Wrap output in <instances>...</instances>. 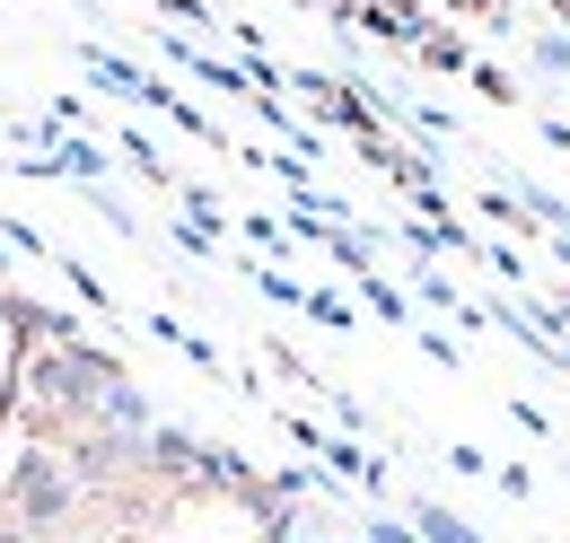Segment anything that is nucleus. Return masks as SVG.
Listing matches in <instances>:
<instances>
[{
    "mask_svg": "<svg viewBox=\"0 0 570 543\" xmlns=\"http://www.w3.org/2000/svg\"><path fill=\"white\" fill-rule=\"evenodd\" d=\"M9 500H18V517H62L71 482H62V465H53L45 447H27V456H18V474H9Z\"/></svg>",
    "mask_w": 570,
    "mask_h": 543,
    "instance_id": "1",
    "label": "nucleus"
},
{
    "mask_svg": "<svg viewBox=\"0 0 570 543\" xmlns=\"http://www.w3.org/2000/svg\"><path fill=\"white\" fill-rule=\"evenodd\" d=\"M106 167H115V149H97V140H45L27 176H62V185H106Z\"/></svg>",
    "mask_w": 570,
    "mask_h": 543,
    "instance_id": "2",
    "label": "nucleus"
},
{
    "mask_svg": "<svg viewBox=\"0 0 570 543\" xmlns=\"http://www.w3.org/2000/svg\"><path fill=\"white\" fill-rule=\"evenodd\" d=\"M413 298H422L430 316H456L465 334L483 325V307H465V289H456V280H448V272H439V264H422V272H413Z\"/></svg>",
    "mask_w": 570,
    "mask_h": 543,
    "instance_id": "3",
    "label": "nucleus"
},
{
    "mask_svg": "<svg viewBox=\"0 0 570 543\" xmlns=\"http://www.w3.org/2000/svg\"><path fill=\"white\" fill-rule=\"evenodd\" d=\"M404 526H413L422 543H483V526H465L448 500H413V509H404Z\"/></svg>",
    "mask_w": 570,
    "mask_h": 543,
    "instance_id": "4",
    "label": "nucleus"
},
{
    "mask_svg": "<svg viewBox=\"0 0 570 543\" xmlns=\"http://www.w3.org/2000/svg\"><path fill=\"white\" fill-rule=\"evenodd\" d=\"M527 70H535V79H570V27L527 36Z\"/></svg>",
    "mask_w": 570,
    "mask_h": 543,
    "instance_id": "5",
    "label": "nucleus"
},
{
    "mask_svg": "<svg viewBox=\"0 0 570 543\" xmlns=\"http://www.w3.org/2000/svg\"><path fill=\"white\" fill-rule=\"evenodd\" d=\"M334 264H343V272H377V228H360V219H352V228L334 237Z\"/></svg>",
    "mask_w": 570,
    "mask_h": 543,
    "instance_id": "6",
    "label": "nucleus"
},
{
    "mask_svg": "<svg viewBox=\"0 0 570 543\" xmlns=\"http://www.w3.org/2000/svg\"><path fill=\"white\" fill-rule=\"evenodd\" d=\"M368 307H377V316H386V325H413V316H422V307H413V289H404V280H368Z\"/></svg>",
    "mask_w": 570,
    "mask_h": 543,
    "instance_id": "7",
    "label": "nucleus"
},
{
    "mask_svg": "<svg viewBox=\"0 0 570 543\" xmlns=\"http://www.w3.org/2000/svg\"><path fill=\"white\" fill-rule=\"evenodd\" d=\"M79 194L97 203V219H115V237H132V228H141V219H132V203H124L115 185H79Z\"/></svg>",
    "mask_w": 570,
    "mask_h": 543,
    "instance_id": "8",
    "label": "nucleus"
},
{
    "mask_svg": "<svg viewBox=\"0 0 570 543\" xmlns=\"http://www.w3.org/2000/svg\"><path fill=\"white\" fill-rule=\"evenodd\" d=\"M176 246H185V255H219V219H194V210H176Z\"/></svg>",
    "mask_w": 570,
    "mask_h": 543,
    "instance_id": "9",
    "label": "nucleus"
},
{
    "mask_svg": "<svg viewBox=\"0 0 570 543\" xmlns=\"http://www.w3.org/2000/svg\"><path fill=\"white\" fill-rule=\"evenodd\" d=\"M307 316H316V325H325V334H352V307H343V298H334V289H307Z\"/></svg>",
    "mask_w": 570,
    "mask_h": 543,
    "instance_id": "10",
    "label": "nucleus"
},
{
    "mask_svg": "<svg viewBox=\"0 0 570 543\" xmlns=\"http://www.w3.org/2000/svg\"><path fill=\"white\" fill-rule=\"evenodd\" d=\"M0 237H9V255H18V264H36V255H45V228H27V219H0Z\"/></svg>",
    "mask_w": 570,
    "mask_h": 543,
    "instance_id": "11",
    "label": "nucleus"
},
{
    "mask_svg": "<svg viewBox=\"0 0 570 543\" xmlns=\"http://www.w3.org/2000/svg\"><path fill=\"white\" fill-rule=\"evenodd\" d=\"M360 543H422L404 517H360Z\"/></svg>",
    "mask_w": 570,
    "mask_h": 543,
    "instance_id": "12",
    "label": "nucleus"
},
{
    "mask_svg": "<svg viewBox=\"0 0 570 543\" xmlns=\"http://www.w3.org/2000/svg\"><path fill=\"white\" fill-rule=\"evenodd\" d=\"M246 237H255V246H264V255H289V246H298V237H289L282 219H246Z\"/></svg>",
    "mask_w": 570,
    "mask_h": 543,
    "instance_id": "13",
    "label": "nucleus"
},
{
    "mask_svg": "<svg viewBox=\"0 0 570 543\" xmlns=\"http://www.w3.org/2000/svg\"><path fill=\"white\" fill-rule=\"evenodd\" d=\"M448 474H456V482H483V474H492V456H483V447H448Z\"/></svg>",
    "mask_w": 570,
    "mask_h": 543,
    "instance_id": "14",
    "label": "nucleus"
},
{
    "mask_svg": "<svg viewBox=\"0 0 570 543\" xmlns=\"http://www.w3.org/2000/svg\"><path fill=\"white\" fill-rule=\"evenodd\" d=\"M422 53H430V62H439V70H465V45H456V36H430Z\"/></svg>",
    "mask_w": 570,
    "mask_h": 543,
    "instance_id": "15",
    "label": "nucleus"
},
{
    "mask_svg": "<svg viewBox=\"0 0 570 543\" xmlns=\"http://www.w3.org/2000/svg\"><path fill=\"white\" fill-rule=\"evenodd\" d=\"M500 491L509 500H535V465H500Z\"/></svg>",
    "mask_w": 570,
    "mask_h": 543,
    "instance_id": "16",
    "label": "nucleus"
},
{
    "mask_svg": "<svg viewBox=\"0 0 570 543\" xmlns=\"http://www.w3.org/2000/svg\"><path fill=\"white\" fill-rule=\"evenodd\" d=\"M562 106H570V79H562Z\"/></svg>",
    "mask_w": 570,
    "mask_h": 543,
    "instance_id": "17",
    "label": "nucleus"
}]
</instances>
